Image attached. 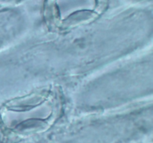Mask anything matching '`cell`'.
<instances>
[{
	"instance_id": "1",
	"label": "cell",
	"mask_w": 153,
	"mask_h": 143,
	"mask_svg": "<svg viewBox=\"0 0 153 143\" xmlns=\"http://www.w3.org/2000/svg\"><path fill=\"white\" fill-rule=\"evenodd\" d=\"M61 107L56 92L46 89L7 101L0 107V135L46 128L61 113Z\"/></svg>"
}]
</instances>
